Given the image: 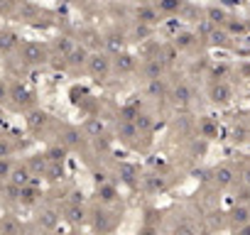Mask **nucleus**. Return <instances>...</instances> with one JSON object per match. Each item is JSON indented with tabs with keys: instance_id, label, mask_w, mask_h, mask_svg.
Wrapping results in <instances>:
<instances>
[{
	"instance_id": "6",
	"label": "nucleus",
	"mask_w": 250,
	"mask_h": 235,
	"mask_svg": "<svg viewBox=\"0 0 250 235\" xmlns=\"http://www.w3.org/2000/svg\"><path fill=\"white\" fill-rule=\"evenodd\" d=\"M18 44V39H15V35H3L0 37V49L3 52H8V49H13Z\"/></svg>"
},
{
	"instance_id": "7",
	"label": "nucleus",
	"mask_w": 250,
	"mask_h": 235,
	"mask_svg": "<svg viewBox=\"0 0 250 235\" xmlns=\"http://www.w3.org/2000/svg\"><path fill=\"white\" fill-rule=\"evenodd\" d=\"M13 98H15L18 103H22V100L27 98V91H25L22 86H15V88H13Z\"/></svg>"
},
{
	"instance_id": "5",
	"label": "nucleus",
	"mask_w": 250,
	"mask_h": 235,
	"mask_svg": "<svg viewBox=\"0 0 250 235\" xmlns=\"http://www.w3.org/2000/svg\"><path fill=\"white\" fill-rule=\"evenodd\" d=\"M138 18H140L143 22H155V20H157V13H155L152 8H140V10H138Z\"/></svg>"
},
{
	"instance_id": "1",
	"label": "nucleus",
	"mask_w": 250,
	"mask_h": 235,
	"mask_svg": "<svg viewBox=\"0 0 250 235\" xmlns=\"http://www.w3.org/2000/svg\"><path fill=\"white\" fill-rule=\"evenodd\" d=\"M22 57H25L27 64H40V61H44V49L40 44H25Z\"/></svg>"
},
{
	"instance_id": "9",
	"label": "nucleus",
	"mask_w": 250,
	"mask_h": 235,
	"mask_svg": "<svg viewBox=\"0 0 250 235\" xmlns=\"http://www.w3.org/2000/svg\"><path fill=\"white\" fill-rule=\"evenodd\" d=\"M118 66H120V69H130V66H133L130 57H118Z\"/></svg>"
},
{
	"instance_id": "10",
	"label": "nucleus",
	"mask_w": 250,
	"mask_h": 235,
	"mask_svg": "<svg viewBox=\"0 0 250 235\" xmlns=\"http://www.w3.org/2000/svg\"><path fill=\"white\" fill-rule=\"evenodd\" d=\"M5 233H8V235H15V233H18V225H15L13 220H5Z\"/></svg>"
},
{
	"instance_id": "4",
	"label": "nucleus",
	"mask_w": 250,
	"mask_h": 235,
	"mask_svg": "<svg viewBox=\"0 0 250 235\" xmlns=\"http://www.w3.org/2000/svg\"><path fill=\"white\" fill-rule=\"evenodd\" d=\"M228 98H230V88H228L226 83H218V86L213 88V100H216V103H218V100L223 103V100H228Z\"/></svg>"
},
{
	"instance_id": "12",
	"label": "nucleus",
	"mask_w": 250,
	"mask_h": 235,
	"mask_svg": "<svg viewBox=\"0 0 250 235\" xmlns=\"http://www.w3.org/2000/svg\"><path fill=\"white\" fill-rule=\"evenodd\" d=\"M8 98V88H5V83H0V100H5Z\"/></svg>"
},
{
	"instance_id": "11",
	"label": "nucleus",
	"mask_w": 250,
	"mask_h": 235,
	"mask_svg": "<svg viewBox=\"0 0 250 235\" xmlns=\"http://www.w3.org/2000/svg\"><path fill=\"white\" fill-rule=\"evenodd\" d=\"M0 174H3V176L10 174V162H0Z\"/></svg>"
},
{
	"instance_id": "2",
	"label": "nucleus",
	"mask_w": 250,
	"mask_h": 235,
	"mask_svg": "<svg viewBox=\"0 0 250 235\" xmlns=\"http://www.w3.org/2000/svg\"><path fill=\"white\" fill-rule=\"evenodd\" d=\"M91 69H93L96 74H105V71H108V59L101 57V54H93V57H91Z\"/></svg>"
},
{
	"instance_id": "3",
	"label": "nucleus",
	"mask_w": 250,
	"mask_h": 235,
	"mask_svg": "<svg viewBox=\"0 0 250 235\" xmlns=\"http://www.w3.org/2000/svg\"><path fill=\"white\" fill-rule=\"evenodd\" d=\"M10 179H13V184H15V186H20V189H22V186L30 181V172H27V169H15Z\"/></svg>"
},
{
	"instance_id": "8",
	"label": "nucleus",
	"mask_w": 250,
	"mask_h": 235,
	"mask_svg": "<svg viewBox=\"0 0 250 235\" xmlns=\"http://www.w3.org/2000/svg\"><path fill=\"white\" fill-rule=\"evenodd\" d=\"M174 98H177V100H189V88H187V86H179V88L174 91Z\"/></svg>"
}]
</instances>
